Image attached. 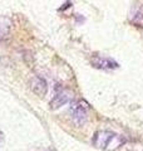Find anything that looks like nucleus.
I'll use <instances>...</instances> for the list:
<instances>
[{
  "instance_id": "423d86ee",
  "label": "nucleus",
  "mask_w": 143,
  "mask_h": 151,
  "mask_svg": "<svg viewBox=\"0 0 143 151\" xmlns=\"http://www.w3.org/2000/svg\"><path fill=\"white\" fill-rule=\"evenodd\" d=\"M11 29V20L8 17H0V40L9 37Z\"/></svg>"
},
{
  "instance_id": "39448f33",
  "label": "nucleus",
  "mask_w": 143,
  "mask_h": 151,
  "mask_svg": "<svg viewBox=\"0 0 143 151\" xmlns=\"http://www.w3.org/2000/svg\"><path fill=\"white\" fill-rule=\"evenodd\" d=\"M92 64L97 68L101 69H108V68H117L118 63L114 62V60L109 59V58H102V57L94 55L92 58Z\"/></svg>"
},
{
  "instance_id": "f03ea898",
  "label": "nucleus",
  "mask_w": 143,
  "mask_h": 151,
  "mask_svg": "<svg viewBox=\"0 0 143 151\" xmlns=\"http://www.w3.org/2000/svg\"><path fill=\"white\" fill-rule=\"evenodd\" d=\"M87 103L84 105L83 101H78V102H73L70 106V119L72 122L78 126L82 127L85 122H87Z\"/></svg>"
},
{
  "instance_id": "7ed1b4c3",
  "label": "nucleus",
  "mask_w": 143,
  "mask_h": 151,
  "mask_svg": "<svg viewBox=\"0 0 143 151\" xmlns=\"http://www.w3.org/2000/svg\"><path fill=\"white\" fill-rule=\"evenodd\" d=\"M74 97L73 91L70 89H61L60 92H58L55 94V97L51 100L50 102V108L51 110H58L61 106H64L65 103H69Z\"/></svg>"
},
{
  "instance_id": "20e7f679",
  "label": "nucleus",
  "mask_w": 143,
  "mask_h": 151,
  "mask_svg": "<svg viewBox=\"0 0 143 151\" xmlns=\"http://www.w3.org/2000/svg\"><path fill=\"white\" fill-rule=\"evenodd\" d=\"M29 86L33 93H35L36 96L43 97L45 96L48 92V86H46V81L44 78L39 77V76H33L29 81Z\"/></svg>"
},
{
  "instance_id": "1a4fd4ad",
  "label": "nucleus",
  "mask_w": 143,
  "mask_h": 151,
  "mask_svg": "<svg viewBox=\"0 0 143 151\" xmlns=\"http://www.w3.org/2000/svg\"><path fill=\"white\" fill-rule=\"evenodd\" d=\"M45 151H55V150H54V149H46Z\"/></svg>"
},
{
  "instance_id": "f257e3e1",
  "label": "nucleus",
  "mask_w": 143,
  "mask_h": 151,
  "mask_svg": "<svg viewBox=\"0 0 143 151\" xmlns=\"http://www.w3.org/2000/svg\"><path fill=\"white\" fill-rule=\"evenodd\" d=\"M123 144V139L111 131H97L93 136V145L98 149H116Z\"/></svg>"
},
{
  "instance_id": "0eeeda50",
  "label": "nucleus",
  "mask_w": 143,
  "mask_h": 151,
  "mask_svg": "<svg viewBox=\"0 0 143 151\" xmlns=\"http://www.w3.org/2000/svg\"><path fill=\"white\" fill-rule=\"evenodd\" d=\"M133 23H134V24H137V25L143 27V15H142L141 13H138V14H136V15H134Z\"/></svg>"
},
{
  "instance_id": "6e6552de",
  "label": "nucleus",
  "mask_w": 143,
  "mask_h": 151,
  "mask_svg": "<svg viewBox=\"0 0 143 151\" xmlns=\"http://www.w3.org/2000/svg\"><path fill=\"white\" fill-rule=\"evenodd\" d=\"M1 141H3V134L0 132V142H1Z\"/></svg>"
}]
</instances>
